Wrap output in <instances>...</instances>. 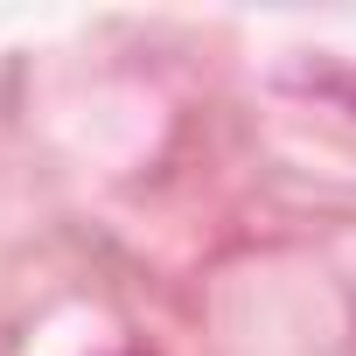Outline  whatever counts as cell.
I'll return each mask as SVG.
<instances>
[{
  "label": "cell",
  "mask_w": 356,
  "mask_h": 356,
  "mask_svg": "<svg viewBox=\"0 0 356 356\" xmlns=\"http://www.w3.org/2000/svg\"><path fill=\"white\" fill-rule=\"evenodd\" d=\"M126 356H133V349H126Z\"/></svg>",
  "instance_id": "cell-1"
}]
</instances>
